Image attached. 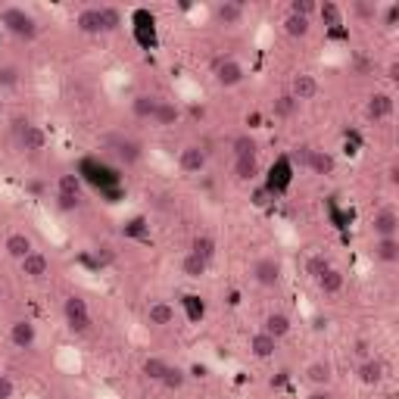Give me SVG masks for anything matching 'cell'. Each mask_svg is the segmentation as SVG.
Returning a JSON list of instances; mask_svg holds the SVG:
<instances>
[{
	"label": "cell",
	"instance_id": "cell-5",
	"mask_svg": "<svg viewBox=\"0 0 399 399\" xmlns=\"http://www.w3.org/2000/svg\"><path fill=\"white\" fill-rule=\"evenodd\" d=\"M243 16H247V10H243L240 3H234V0H222V3L212 6V19H215L218 25H228V28L243 25Z\"/></svg>",
	"mask_w": 399,
	"mask_h": 399
},
{
	"label": "cell",
	"instance_id": "cell-48",
	"mask_svg": "<svg viewBox=\"0 0 399 399\" xmlns=\"http://www.w3.org/2000/svg\"><path fill=\"white\" fill-rule=\"evenodd\" d=\"M274 231H278V237H281L284 243H293V240H296V234H293V224L284 222V218H281V222H274Z\"/></svg>",
	"mask_w": 399,
	"mask_h": 399
},
{
	"label": "cell",
	"instance_id": "cell-38",
	"mask_svg": "<svg viewBox=\"0 0 399 399\" xmlns=\"http://www.w3.org/2000/svg\"><path fill=\"white\" fill-rule=\"evenodd\" d=\"M159 384L166 387V390H181V387L187 384V371H184V368H178V365H168Z\"/></svg>",
	"mask_w": 399,
	"mask_h": 399
},
{
	"label": "cell",
	"instance_id": "cell-51",
	"mask_svg": "<svg viewBox=\"0 0 399 399\" xmlns=\"http://www.w3.org/2000/svg\"><path fill=\"white\" fill-rule=\"evenodd\" d=\"M12 393H16V384L6 374H0V399H12Z\"/></svg>",
	"mask_w": 399,
	"mask_h": 399
},
{
	"label": "cell",
	"instance_id": "cell-7",
	"mask_svg": "<svg viewBox=\"0 0 399 399\" xmlns=\"http://www.w3.org/2000/svg\"><path fill=\"white\" fill-rule=\"evenodd\" d=\"M318 91H321V85H318L315 75L309 72H299L293 75V85H290V97L296 100V103H303V100H315Z\"/></svg>",
	"mask_w": 399,
	"mask_h": 399
},
{
	"label": "cell",
	"instance_id": "cell-4",
	"mask_svg": "<svg viewBox=\"0 0 399 399\" xmlns=\"http://www.w3.org/2000/svg\"><path fill=\"white\" fill-rule=\"evenodd\" d=\"M178 168H181V172H187V175H200L206 168V150L200 147V143H187V147H181Z\"/></svg>",
	"mask_w": 399,
	"mask_h": 399
},
{
	"label": "cell",
	"instance_id": "cell-27",
	"mask_svg": "<svg viewBox=\"0 0 399 399\" xmlns=\"http://www.w3.org/2000/svg\"><path fill=\"white\" fill-rule=\"evenodd\" d=\"M178 118H181L178 103H175V100H159V106H156V112H153V122L168 128V125H175Z\"/></svg>",
	"mask_w": 399,
	"mask_h": 399
},
{
	"label": "cell",
	"instance_id": "cell-8",
	"mask_svg": "<svg viewBox=\"0 0 399 399\" xmlns=\"http://www.w3.org/2000/svg\"><path fill=\"white\" fill-rule=\"evenodd\" d=\"M10 343L16 349H31L37 343V330L28 318H19V321L10 324Z\"/></svg>",
	"mask_w": 399,
	"mask_h": 399
},
{
	"label": "cell",
	"instance_id": "cell-43",
	"mask_svg": "<svg viewBox=\"0 0 399 399\" xmlns=\"http://www.w3.org/2000/svg\"><path fill=\"white\" fill-rule=\"evenodd\" d=\"M349 60V50L343 44H328V50L321 53V62L324 66H340V62Z\"/></svg>",
	"mask_w": 399,
	"mask_h": 399
},
{
	"label": "cell",
	"instance_id": "cell-42",
	"mask_svg": "<svg viewBox=\"0 0 399 399\" xmlns=\"http://www.w3.org/2000/svg\"><path fill=\"white\" fill-rule=\"evenodd\" d=\"M116 156L122 162H137L143 153H141V147H137L134 141H128V137H125V141H116Z\"/></svg>",
	"mask_w": 399,
	"mask_h": 399
},
{
	"label": "cell",
	"instance_id": "cell-25",
	"mask_svg": "<svg viewBox=\"0 0 399 399\" xmlns=\"http://www.w3.org/2000/svg\"><path fill=\"white\" fill-rule=\"evenodd\" d=\"M256 175H259V159H256V156H240V159H234V178L240 181V184L256 181Z\"/></svg>",
	"mask_w": 399,
	"mask_h": 399
},
{
	"label": "cell",
	"instance_id": "cell-50",
	"mask_svg": "<svg viewBox=\"0 0 399 399\" xmlns=\"http://www.w3.org/2000/svg\"><path fill=\"white\" fill-rule=\"evenodd\" d=\"M353 12L359 19H374V16H378V6H374V3H353Z\"/></svg>",
	"mask_w": 399,
	"mask_h": 399
},
{
	"label": "cell",
	"instance_id": "cell-37",
	"mask_svg": "<svg viewBox=\"0 0 399 399\" xmlns=\"http://www.w3.org/2000/svg\"><path fill=\"white\" fill-rule=\"evenodd\" d=\"M231 150H234V159H240V156H256L259 143H256L253 134H237L234 141H231Z\"/></svg>",
	"mask_w": 399,
	"mask_h": 399
},
{
	"label": "cell",
	"instance_id": "cell-10",
	"mask_svg": "<svg viewBox=\"0 0 399 399\" xmlns=\"http://www.w3.org/2000/svg\"><path fill=\"white\" fill-rule=\"evenodd\" d=\"M19 265H22V274L28 281H41V278H47V274H50V259L41 253V249H31Z\"/></svg>",
	"mask_w": 399,
	"mask_h": 399
},
{
	"label": "cell",
	"instance_id": "cell-52",
	"mask_svg": "<svg viewBox=\"0 0 399 399\" xmlns=\"http://www.w3.org/2000/svg\"><path fill=\"white\" fill-rule=\"evenodd\" d=\"M309 156H312V147H305V143H303V147H296V153H293V159H296L299 166L305 168V162H309Z\"/></svg>",
	"mask_w": 399,
	"mask_h": 399
},
{
	"label": "cell",
	"instance_id": "cell-13",
	"mask_svg": "<svg viewBox=\"0 0 399 399\" xmlns=\"http://www.w3.org/2000/svg\"><path fill=\"white\" fill-rule=\"evenodd\" d=\"M35 222H37V231H41L44 237H47L50 243H53V247H62V243H66V231H62V224L56 222L53 215H47V212H37L35 215Z\"/></svg>",
	"mask_w": 399,
	"mask_h": 399
},
{
	"label": "cell",
	"instance_id": "cell-24",
	"mask_svg": "<svg viewBox=\"0 0 399 399\" xmlns=\"http://www.w3.org/2000/svg\"><path fill=\"white\" fill-rule=\"evenodd\" d=\"M290 318L284 315V312H272V315H265V324H262V330H265L268 337H274V340H281V337L290 334Z\"/></svg>",
	"mask_w": 399,
	"mask_h": 399
},
{
	"label": "cell",
	"instance_id": "cell-23",
	"mask_svg": "<svg viewBox=\"0 0 399 399\" xmlns=\"http://www.w3.org/2000/svg\"><path fill=\"white\" fill-rule=\"evenodd\" d=\"M343 284H346V274H343L340 268H328V272L318 278V290H321L324 296H337V293L343 290Z\"/></svg>",
	"mask_w": 399,
	"mask_h": 399
},
{
	"label": "cell",
	"instance_id": "cell-49",
	"mask_svg": "<svg viewBox=\"0 0 399 399\" xmlns=\"http://www.w3.org/2000/svg\"><path fill=\"white\" fill-rule=\"evenodd\" d=\"M396 19H399V3H387L384 6V25L387 28H396Z\"/></svg>",
	"mask_w": 399,
	"mask_h": 399
},
{
	"label": "cell",
	"instance_id": "cell-18",
	"mask_svg": "<svg viewBox=\"0 0 399 399\" xmlns=\"http://www.w3.org/2000/svg\"><path fill=\"white\" fill-rule=\"evenodd\" d=\"M75 28H78L81 35H106V31H103V22H100L97 6H85V10L75 16Z\"/></svg>",
	"mask_w": 399,
	"mask_h": 399
},
{
	"label": "cell",
	"instance_id": "cell-54",
	"mask_svg": "<svg viewBox=\"0 0 399 399\" xmlns=\"http://www.w3.org/2000/svg\"><path fill=\"white\" fill-rule=\"evenodd\" d=\"M268 37H272V25H268V22H262V28H259V37H256V44H259V47H265V44H268Z\"/></svg>",
	"mask_w": 399,
	"mask_h": 399
},
{
	"label": "cell",
	"instance_id": "cell-36",
	"mask_svg": "<svg viewBox=\"0 0 399 399\" xmlns=\"http://www.w3.org/2000/svg\"><path fill=\"white\" fill-rule=\"evenodd\" d=\"M184 19H187V25H193V28H200V25H209V19H212V6H206V3H193V6H187Z\"/></svg>",
	"mask_w": 399,
	"mask_h": 399
},
{
	"label": "cell",
	"instance_id": "cell-28",
	"mask_svg": "<svg viewBox=\"0 0 399 399\" xmlns=\"http://www.w3.org/2000/svg\"><path fill=\"white\" fill-rule=\"evenodd\" d=\"M103 85H106V91H109V94H122L125 87L131 85V72H128V69H122V66L109 69V72L103 75Z\"/></svg>",
	"mask_w": 399,
	"mask_h": 399
},
{
	"label": "cell",
	"instance_id": "cell-53",
	"mask_svg": "<svg viewBox=\"0 0 399 399\" xmlns=\"http://www.w3.org/2000/svg\"><path fill=\"white\" fill-rule=\"evenodd\" d=\"M94 399H122V396H118L116 390H109V387H97V390H94Z\"/></svg>",
	"mask_w": 399,
	"mask_h": 399
},
{
	"label": "cell",
	"instance_id": "cell-6",
	"mask_svg": "<svg viewBox=\"0 0 399 399\" xmlns=\"http://www.w3.org/2000/svg\"><path fill=\"white\" fill-rule=\"evenodd\" d=\"M243 78H247V69H243V62L224 60V62H218V66H215V85L218 87H237Z\"/></svg>",
	"mask_w": 399,
	"mask_h": 399
},
{
	"label": "cell",
	"instance_id": "cell-41",
	"mask_svg": "<svg viewBox=\"0 0 399 399\" xmlns=\"http://www.w3.org/2000/svg\"><path fill=\"white\" fill-rule=\"evenodd\" d=\"M56 193H66V197L81 200V178L78 175H60V181H56Z\"/></svg>",
	"mask_w": 399,
	"mask_h": 399
},
{
	"label": "cell",
	"instance_id": "cell-9",
	"mask_svg": "<svg viewBox=\"0 0 399 399\" xmlns=\"http://www.w3.org/2000/svg\"><path fill=\"white\" fill-rule=\"evenodd\" d=\"M53 365L60 368L62 374H81V368H85V359H81V349H75V346H60L56 349V355H53Z\"/></svg>",
	"mask_w": 399,
	"mask_h": 399
},
{
	"label": "cell",
	"instance_id": "cell-22",
	"mask_svg": "<svg viewBox=\"0 0 399 399\" xmlns=\"http://www.w3.org/2000/svg\"><path fill=\"white\" fill-rule=\"evenodd\" d=\"M334 156L328 153V150H312V156H309V162H305V168H309L312 175H318V178H324V175H330L334 172Z\"/></svg>",
	"mask_w": 399,
	"mask_h": 399
},
{
	"label": "cell",
	"instance_id": "cell-15",
	"mask_svg": "<svg viewBox=\"0 0 399 399\" xmlns=\"http://www.w3.org/2000/svg\"><path fill=\"white\" fill-rule=\"evenodd\" d=\"M305 380H309L315 390H328L330 380H334V368H330V362H324V359L312 362V365L305 368Z\"/></svg>",
	"mask_w": 399,
	"mask_h": 399
},
{
	"label": "cell",
	"instance_id": "cell-33",
	"mask_svg": "<svg viewBox=\"0 0 399 399\" xmlns=\"http://www.w3.org/2000/svg\"><path fill=\"white\" fill-rule=\"evenodd\" d=\"M22 81V69L12 62H0V91H16Z\"/></svg>",
	"mask_w": 399,
	"mask_h": 399
},
{
	"label": "cell",
	"instance_id": "cell-46",
	"mask_svg": "<svg viewBox=\"0 0 399 399\" xmlns=\"http://www.w3.org/2000/svg\"><path fill=\"white\" fill-rule=\"evenodd\" d=\"M315 10H318V6L312 3V0H293V3H290V16H303V19H309Z\"/></svg>",
	"mask_w": 399,
	"mask_h": 399
},
{
	"label": "cell",
	"instance_id": "cell-57",
	"mask_svg": "<svg viewBox=\"0 0 399 399\" xmlns=\"http://www.w3.org/2000/svg\"><path fill=\"white\" fill-rule=\"evenodd\" d=\"M305 399H334V393H330V390H312Z\"/></svg>",
	"mask_w": 399,
	"mask_h": 399
},
{
	"label": "cell",
	"instance_id": "cell-58",
	"mask_svg": "<svg viewBox=\"0 0 399 399\" xmlns=\"http://www.w3.org/2000/svg\"><path fill=\"white\" fill-rule=\"evenodd\" d=\"M355 353H359L362 359H368V340H359V343H355Z\"/></svg>",
	"mask_w": 399,
	"mask_h": 399
},
{
	"label": "cell",
	"instance_id": "cell-59",
	"mask_svg": "<svg viewBox=\"0 0 399 399\" xmlns=\"http://www.w3.org/2000/svg\"><path fill=\"white\" fill-rule=\"evenodd\" d=\"M268 203V193L265 190H256V206H265Z\"/></svg>",
	"mask_w": 399,
	"mask_h": 399
},
{
	"label": "cell",
	"instance_id": "cell-17",
	"mask_svg": "<svg viewBox=\"0 0 399 399\" xmlns=\"http://www.w3.org/2000/svg\"><path fill=\"white\" fill-rule=\"evenodd\" d=\"M19 143H22V150H28V153H37V150L47 147V134H44L41 125H22V131H19Z\"/></svg>",
	"mask_w": 399,
	"mask_h": 399
},
{
	"label": "cell",
	"instance_id": "cell-1",
	"mask_svg": "<svg viewBox=\"0 0 399 399\" xmlns=\"http://www.w3.org/2000/svg\"><path fill=\"white\" fill-rule=\"evenodd\" d=\"M0 25L19 41H35L37 37V19L25 6H3L0 10Z\"/></svg>",
	"mask_w": 399,
	"mask_h": 399
},
{
	"label": "cell",
	"instance_id": "cell-47",
	"mask_svg": "<svg viewBox=\"0 0 399 399\" xmlns=\"http://www.w3.org/2000/svg\"><path fill=\"white\" fill-rule=\"evenodd\" d=\"M81 206L78 197H66V193H56V209L60 212H75Z\"/></svg>",
	"mask_w": 399,
	"mask_h": 399
},
{
	"label": "cell",
	"instance_id": "cell-16",
	"mask_svg": "<svg viewBox=\"0 0 399 399\" xmlns=\"http://www.w3.org/2000/svg\"><path fill=\"white\" fill-rule=\"evenodd\" d=\"M3 249H6V256H12V259L22 262L25 256H28L31 249H35V243H31V237L25 234V231H12V234H6Z\"/></svg>",
	"mask_w": 399,
	"mask_h": 399
},
{
	"label": "cell",
	"instance_id": "cell-60",
	"mask_svg": "<svg viewBox=\"0 0 399 399\" xmlns=\"http://www.w3.org/2000/svg\"><path fill=\"white\" fill-rule=\"evenodd\" d=\"M0 118H3V103H0Z\"/></svg>",
	"mask_w": 399,
	"mask_h": 399
},
{
	"label": "cell",
	"instance_id": "cell-55",
	"mask_svg": "<svg viewBox=\"0 0 399 399\" xmlns=\"http://www.w3.org/2000/svg\"><path fill=\"white\" fill-rule=\"evenodd\" d=\"M387 184L390 187L399 184V166H387Z\"/></svg>",
	"mask_w": 399,
	"mask_h": 399
},
{
	"label": "cell",
	"instance_id": "cell-26",
	"mask_svg": "<svg viewBox=\"0 0 399 399\" xmlns=\"http://www.w3.org/2000/svg\"><path fill=\"white\" fill-rule=\"evenodd\" d=\"M156 106H159V97H153V94H137V97L131 100V116L134 118H153Z\"/></svg>",
	"mask_w": 399,
	"mask_h": 399
},
{
	"label": "cell",
	"instance_id": "cell-56",
	"mask_svg": "<svg viewBox=\"0 0 399 399\" xmlns=\"http://www.w3.org/2000/svg\"><path fill=\"white\" fill-rule=\"evenodd\" d=\"M387 78H390V81H396V78H399V66H396V60L387 62Z\"/></svg>",
	"mask_w": 399,
	"mask_h": 399
},
{
	"label": "cell",
	"instance_id": "cell-30",
	"mask_svg": "<svg viewBox=\"0 0 399 399\" xmlns=\"http://www.w3.org/2000/svg\"><path fill=\"white\" fill-rule=\"evenodd\" d=\"M175 94H178V100H184V103H197V100H203L200 85L190 81V78H175Z\"/></svg>",
	"mask_w": 399,
	"mask_h": 399
},
{
	"label": "cell",
	"instance_id": "cell-3",
	"mask_svg": "<svg viewBox=\"0 0 399 399\" xmlns=\"http://www.w3.org/2000/svg\"><path fill=\"white\" fill-rule=\"evenodd\" d=\"M249 274H253V281L259 287H278L281 284V262L274 259V256H259V259L253 262V268H249Z\"/></svg>",
	"mask_w": 399,
	"mask_h": 399
},
{
	"label": "cell",
	"instance_id": "cell-29",
	"mask_svg": "<svg viewBox=\"0 0 399 399\" xmlns=\"http://www.w3.org/2000/svg\"><path fill=\"white\" fill-rule=\"evenodd\" d=\"M281 28H284L287 37H305L312 31V22H309V19H303V16H290V12H287L284 22H281Z\"/></svg>",
	"mask_w": 399,
	"mask_h": 399
},
{
	"label": "cell",
	"instance_id": "cell-11",
	"mask_svg": "<svg viewBox=\"0 0 399 399\" xmlns=\"http://www.w3.org/2000/svg\"><path fill=\"white\" fill-rule=\"evenodd\" d=\"M365 112H368L371 122H384V118H390L393 116V94H387V91L371 94V97H368Z\"/></svg>",
	"mask_w": 399,
	"mask_h": 399
},
{
	"label": "cell",
	"instance_id": "cell-40",
	"mask_svg": "<svg viewBox=\"0 0 399 399\" xmlns=\"http://www.w3.org/2000/svg\"><path fill=\"white\" fill-rule=\"evenodd\" d=\"M166 368H168V362H166V359H159V355H147V359H143V374H147L150 380H156V384L162 380Z\"/></svg>",
	"mask_w": 399,
	"mask_h": 399
},
{
	"label": "cell",
	"instance_id": "cell-21",
	"mask_svg": "<svg viewBox=\"0 0 399 399\" xmlns=\"http://www.w3.org/2000/svg\"><path fill=\"white\" fill-rule=\"evenodd\" d=\"M274 349H278V340L268 337L265 330H256V334L249 337V353H253L256 359H272Z\"/></svg>",
	"mask_w": 399,
	"mask_h": 399
},
{
	"label": "cell",
	"instance_id": "cell-2",
	"mask_svg": "<svg viewBox=\"0 0 399 399\" xmlns=\"http://www.w3.org/2000/svg\"><path fill=\"white\" fill-rule=\"evenodd\" d=\"M62 315H66V324L72 334H87L91 330V309L81 296H66L62 299Z\"/></svg>",
	"mask_w": 399,
	"mask_h": 399
},
{
	"label": "cell",
	"instance_id": "cell-19",
	"mask_svg": "<svg viewBox=\"0 0 399 399\" xmlns=\"http://www.w3.org/2000/svg\"><path fill=\"white\" fill-rule=\"evenodd\" d=\"M359 384H365V387H378L380 380H384V362L380 359H374V355H368V359H362V365H359Z\"/></svg>",
	"mask_w": 399,
	"mask_h": 399
},
{
	"label": "cell",
	"instance_id": "cell-44",
	"mask_svg": "<svg viewBox=\"0 0 399 399\" xmlns=\"http://www.w3.org/2000/svg\"><path fill=\"white\" fill-rule=\"evenodd\" d=\"M296 100L290 97V94H284V97H278L274 100V116H281V118H290L293 112H296Z\"/></svg>",
	"mask_w": 399,
	"mask_h": 399
},
{
	"label": "cell",
	"instance_id": "cell-34",
	"mask_svg": "<svg viewBox=\"0 0 399 399\" xmlns=\"http://www.w3.org/2000/svg\"><path fill=\"white\" fill-rule=\"evenodd\" d=\"M97 12H100V22H103V31H118V28H122V10H118V6L103 3V6H97Z\"/></svg>",
	"mask_w": 399,
	"mask_h": 399
},
{
	"label": "cell",
	"instance_id": "cell-45",
	"mask_svg": "<svg viewBox=\"0 0 399 399\" xmlns=\"http://www.w3.org/2000/svg\"><path fill=\"white\" fill-rule=\"evenodd\" d=\"M318 16L324 19V25H340V6L330 3V0H328V3L318 6Z\"/></svg>",
	"mask_w": 399,
	"mask_h": 399
},
{
	"label": "cell",
	"instance_id": "cell-39",
	"mask_svg": "<svg viewBox=\"0 0 399 399\" xmlns=\"http://www.w3.org/2000/svg\"><path fill=\"white\" fill-rule=\"evenodd\" d=\"M147 156H150V166L159 168L162 175H172V172H175V159H172L168 153H162L159 147H150V153H147Z\"/></svg>",
	"mask_w": 399,
	"mask_h": 399
},
{
	"label": "cell",
	"instance_id": "cell-12",
	"mask_svg": "<svg viewBox=\"0 0 399 399\" xmlns=\"http://www.w3.org/2000/svg\"><path fill=\"white\" fill-rule=\"evenodd\" d=\"M371 231H374V237H396L399 234V215H396V209H380V212H374V222H371Z\"/></svg>",
	"mask_w": 399,
	"mask_h": 399
},
{
	"label": "cell",
	"instance_id": "cell-31",
	"mask_svg": "<svg viewBox=\"0 0 399 399\" xmlns=\"http://www.w3.org/2000/svg\"><path fill=\"white\" fill-rule=\"evenodd\" d=\"M206 272H209V262H203L193 253H184V259H181V274L184 278H203Z\"/></svg>",
	"mask_w": 399,
	"mask_h": 399
},
{
	"label": "cell",
	"instance_id": "cell-20",
	"mask_svg": "<svg viewBox=\"0 0 399 399\" xmlns=\"http://www.w3.org/2000/svg\"><path fill=\"white\" fill-rule=\"evenodd\" d=\"M374 259L384 265H396L399 262V237H378L374 240Z\"/></svg>",
	"mask_w": 399,
	"mask_h": 399
},
{
	"label": "cell",
	"instance_id": "cell-32",
	"mask_svg": "<svg viewBox=\"0 0 399 399\" xmlns=\"http://www.w3.org/2000/svg\"><path fill=\"white\" fill-rule=\"evenodd\" d=\"M215 240H212L209 234H200V237H193V243H190V253L193 256H200L203 262H212L215 259Z\"/></svg>",
	"mask_w": 399,
	"mask_h": 399
},
{
	"label": "cell",
	"instance_id": "cell-14",
	"mask_svg": "<svg viewBox=\"0 0 399 399\" xmlns=\"http://www.w3.org/2000/svg\"><path fill=\"white\" fill-rule=\"evenodd\" d=\"M175 321V305L166 303V299H156V303L147 305V324L150 328H168Z\"/></svg>",
	"mask_w": 399,
	"mask_h": 399
},
{
	"label": "cell",
	"instance_id": "cell-35",
	"mask_svg": "<svg viewBox=\"0 0 399 399\" xmlns=\"http://www.w3.org/2000/svg\"><path fill=\"white\" fill-rule=\"evenodd\" d=\"M328 268H334L330 265V259L324 253H312V256H305V274H309V278H321L324 272H328Z\"/></svg>",
	"mask_w": 399,
	"mask_h": 399
}]
</instances>
